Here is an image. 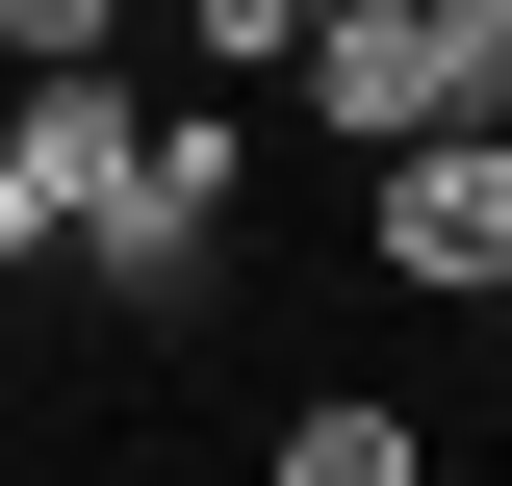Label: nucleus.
Returning <instances> with one entry per match:
<instances>
[{
	"label": "nucleus",
	"instance_id": "8",
	"mask_svg": "<svg viewBox=\"0 0 512 486\" xmlns=\"http://www.w3.org/2000/svg\"><path fill=\"white\" fill-rule=\"evenodd\" d=\"M256 26H282V52H308V0H256Z\"/></svg>",
	"mask_w": 512,
	"mask_h": 486
},
{
	"label": "nucleus",
	"instance_id": "5",
	"mask_svg": "<svg viewBox=\"0 0 512 486\" xmlns=\"http://www.w3.org/2000/svg\"><path fill=\"white\" fill-rule=\"evenodd\" d=\"M52 52H128V0H0V77H52Z\"/></svg>",
	"mask_w": 512,
	"mask_h": 486
},
{
	"label": "nucleus",
	"instance_id": "3",
	"mask_svg": "<svg viewBox=\"0 0 512 486\" xmlns=\"http://www.w3.org/2000/svg\"><path fill=\"white\" fill-rule=\"evenodd\" d=\"M359 256H384L410 307H461V282L512 256V128H384V154H359Z\"/></svg>",
	"mask_w": 512,
	"mask_h": 486
},
{
	"label": "nucleus",
	"instance_id": "4",
	"mask_svg": "<svg viewBox=\"0 0 512 486\" xmlns=\"http://www.w3.org/2000/svg\"><path fill=\"white\" fill-rule=\"evenodd\" d=\"M410 461H436V435L384 410V384H308V410H282V486H410Z\"/></svg>",
	"mask_w": 512,
	"mask_h": 486
},
{
	"label": "nucleus",
	"instance_id": "6",
	"mask_svg": "<svg viewBox=\"0 0 512 486\" xmlns=\"http://www.w3.org/2000/svg\"><path fill=\"white\" fill-rule=\"evenodd\" d=\"M128 26H180L205 77H282V26H256V0H128Z\"/></svg>",
	"mask_w": 512,
	"mask_h": 486
},
{
	"label": "nucleus",
	"instance_id": "2",
	"mask_svg": "<svg viewBox=\"0 0 512 486\" xmlns=\"http://www.w3.org/2000/svg\"><path fill=\"white\" fill-rule=\"evenodd\" d=\"M205 256H231V103L128 128V180L77 205V282H103V307H205Z\"/></svg>",
	"mask_w": 512,
	"mask_h": 486
},
{
	"label": "nucleus",
	"instance_id": "7",
	"mask_svg": "<svg viewBox=\"0 0 512 486\" xmlns=\"http://www.w3.org/2000/svg\"><path fill=\"white\" fill-rule=\"evenodd\" d=\"M461 333H487V384H512V256H487V282H461Z\"/></svg>",
	"mask_w": 512,
	"mask_h": 486
},
{
	"label": "nucleus",
	"instance_id": "1",
	"mask_svg": "<svg viewBox=\"0 0 512 486\" xmlns=\"http://www.w3.org/2000/svg\"><path fill=\"white\" fill-rule=\"evenodd\" d=\"M128 128H154V103H128V52L0 77V282H52V256H77V205L128 180Z\"/></svg>",
	"mask_w": 512,
	"mask_h": 486
}]
</instances>
